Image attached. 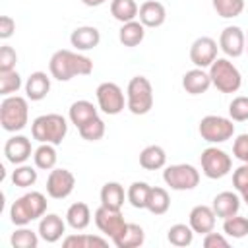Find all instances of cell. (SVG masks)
Wrapping results in <instances>:
<instances>
[{
  "label": "cell",
  "instance_id": "1",
  "mask_svg": "<svg viewBox=\"0 0 248 248\" xmlns=\"http://www.w3.org/2000/svg\"><path fill=\"white\" fill-rule=\"evenodd\" d=\"M48 70L58 81H68L74 76H89L93 72V60L83 54L62 48L50 56Z\"/></svg>",
  "mask_w": 248,
  "mask_h": 248
},
{
  "label": "cell",
  "instance_id": "2",
  "mask_svg": "<svg viewBox=\"0 0 248 248\" xmlns=\"http://www.w3.org/2000/svg\"><path fill=\"white\" fill-rule=\"evenodd\" d=\"M45 211H46V198L41 192H29L12 203L10 219L16 227H25L27 223L43 217Z\"/></svg>",
  "mask_w": 248,
  "mask_h": 248
},
{
  "label": "cell",
  "instance_id": "3",
  "mask_svg": "<svg viewBox=\"0 0 248 248\" xmlns=\"http://www.w3.org/2000/svg\"><path fill=\"white\" fill-rule=\"evenodd\" d=\"M68 122L62 114H41L31 124V134L41 143H52L58 145L66 138Z\"/></svg>",
  "mask_w": 248,
  "mask_h": 248
},
{
  "label": "cell",
  "instance_id": "4",
  "mask_svg": "<svg viewBox=\"0 0 248 248\" xmlns=\"http://www.w3.org/2000/svg\"><path fill=\"white\" fill-rule=\"evenodd\" d=\"M29 118L27 101L19 95H10L0 103V124L6 132H19Z\"/></svg>",
  "mask_w": 248,
  "mask_h": 248
},
{
  "label": "cell",
  "instance_id": "5",
  "mask_svg": "<svg viewBox=\"0 0 248 248\" xmlns=\"http://www.w3.org/2000/svg\"><path fill=\"white\" fill-rule=\"evenodd\" d=\"M126 105L132 114H147L153 108V87L147 78L136 76L126 89Z\"/></svg>",
  "mask_w": 248,
  "mask_h": 248
},
{
  "label": "cell",
  "instance_id": "6",
  "mask_svg": "<svg viewBox=\"0 0 248 248\" xmlns=\"http://www.w3.org/2000/svg\"><path fill=\"white\" fill-rule=\"evenodd\" d=\"M209 78L221 93H236L242 85L238 68L227 58H215V62L209 66Z\"/></svg>",
  "mask_w": 248,
  "mask_h": 248
},
{
  "label": "cell",
  "instance_id": "7",
  "mask_svg": "<svg viewBox=\"0 0 248 248\" xmlns=\"http://www.w3.org/2000/svg\"><path fill=\"white\" fill-rule=\"evenodd\" d=\"M200 136L209 141V143H223L227 140L232 138L234 134V124L232 120L225 118V116H215V114H209V116H203L200 120Z\"/></svg>",
  "mask_w": 248,
  "mask_h": 248
},
{
  "label": "cell",
  "instance_id": "8",
  "mask_svg": "<svg viewBox=\"0 0 248 248\" xmlns=\"http://www.w3.org/2000/svg\"><path fill=\"white\" fill-rule=\"evenodd\" d=\"M163 180L172 190H194L200 184V170L192 165H170L163 170Z\"/></svg>",
  "mask_w": 248,
  "mask_h": 248
},
{
  "label": "cell",
  "instance_id": "9",
  "mask_svg": "<svg viewBox=\"0 0 248 248\" xmlns=\"http://www.w3.org/2000/svg\"><path fill=\"white\" fill-rule=\"evenodd\" d=\"M200 163H202V172L207 176V178H223L229 174L231 167H232V161L231 157L223 151V149H217V147H207L202 151V157H200Z\"/></svg>",
  "mask_w": 248,
  "mask_h": 248
},
{
  "label": "cell",
  "instance_id": "10",
  "mask_svg": "<svg viewBox=\"0 0 248 248\" xmlns=\"http://www.w3.org/2000/svg\"><path fill=\"white\" fill-rule=\"evenodd\" d=\"M97 103L99 108L107 114H118L124 108V93L122 89L112 83V81H105L97 87Z\"/></svg>",
  "mask_w": 248,
  "mask_h": 248
},
{
  "label": "cell",
  "instance_id": "11",
  "mask_svg": "<svg viewBox=\"0 0 248 248\" xmlns=\"http://www.w3.org/2000/svg\"><path fill=\"white\" fill-rule=\"evenodd\" d=\"M76 176L68 169H52L46 178V194L52 200H64L74 192Z\"/></svg>",
  "mask_w": 248,
  "mask_h": 248
},
{
  "label": "cell",
  "instance_id": "12",
  "mask_svg": "<svg viewBox=\"0 0 248 248\" xmlns=\"http://www.w3.org/2000/svg\"><path fill=\"white\" fill-rule=\"evenodd\" d=\"M95 225L99 227V231L110 238H114L124 227H126V221L120 213V209H108L105 205H101L97 211H95Z\"/></svg>",
  "mask_w": 248,
  "mask_h": 248
},
{
  "label": "cell",
  "instance_id": "13",
  "mask_svg": "<svg viewBox=\"0 0 248 248\" xmlns=\"http://www.w3.org/2000/svg\"><path fill=\"white\" fill-rule=\"evenodd\" d=\"M217 58V43L211 37H200L190 46V60L198 68H207Z\"/></svg>",
  "mask_w": 248,
  "mask_h": 248
},
{
  "label": "cell",
  "instance_id": "14",
  "mask_svg": "<svg viewBox=\"0 0 248 248\" xmlns=\"http://www.w3.org/2000/svg\"><path fill=\"white\" fill-rule=\"evenodd\" d=\"M244 43H246V37L242 33L240 27L236 25H229L221 31V37H219V46L221 50L227 54V56H232V58H238L242 52H244Z\"/></svg>",
  "mask_w": 248,
  "mask_h": 248
},
{
  "label": "cell",
  "instance_id": "15",
  "mask_svg": "<svg viewBox=\"0 0 248 248\" xmlns=\"http://www.w3.org/2000/svg\"><path fill=\"white\" fill-rule=\"evenodd\" d=\"M31 141H29V138H25V136H14V138H10L8 141H6V145H4V155H6V159L10 161V163H14V165H21V163H25L29 157H31Z\"/></svg>",
  "mask_w": 248,
  "mask_h": 248
},
{
  "label": "cell",
  "instance_id": "16",
  "mask_svg": "<svg viewBox=\"0 0 248 248\" xmlns=\"http://www.w3.org/2000/svg\"><path fill=\"white\" fill-rule=\"evenodd\" d=\"M215 211L209 205H196L190 211V227L198 234H207L215 227Z\"/></svg>",
  "mask_w": 248,
  "mask_h": 248
},
{
  "label": "cell",
  "instance_id": "17",
  "mask_svg": "<svg viewBox=\"0 0 248 248\" xmlns=\"http://www.w3.org/2000/svg\"><path fill=\"white\" fill-rule=\"evenodd\" d=\"M66 232V223L62 221L60 215L56 213H48L41 219L39 223V236L45 240V242H56L62 238V234Z\"/></svg>",
  "mask_w": 248,
  "mask_h": 248
},
{
  "label": "cell",
  "instance_id": "18",
  "mask_svg": "<svg viewBox=\"0 0 248 248\" xmlns=\"http://www.w3.org/2000/svg\"><path fill=\"white\" fill-rule=\"evenodd\" d=\"M138 14H140V21L145 27H161L165 23V19H167V10L157 0H145L140 6Z\"/></svg>",
  "mask_w": 248,
  "mask_h": 248
},
{
  "label": "cell",
  "instance_id": "19",
  "mask_svg": "<svg viewBox=\"0 0 248 248\" xmlns=\"http://www.w3.org/2000/svg\"><path fill=\"white\" fill-rule=\"evenodd\" d=\"M99 41H101V33L97 27H91V25L76 27L70 35V43L78 50H91L99 45Z\"/></svg>",
  "mask_w": 248,
  "mask_h": 248
},
{
  "label": "cell",
  "instance_id": "20",
  "mask_svg": "<svg viewBox=\"0 0 248 248\" xmlns=\"http://www.w3.org/2000/svg\"><path fill=\"white\" fill-rule=\"evenodd\" d=\"M213 211L221 219H229L238 213L240 209V198L234 192H221L213 198Z\"/></svg>",
  "mask_w": 248,
  "mask_h": 248
},
{
  "label": "cell",
  "instance_id": "21",
  "mask_svg": "<svg viewBox=\"0 0 248 248\" xmlns=\"http://www.w3.org/2000/svg\"><path fill=\"white\" fill-rule=\"evenodd\" d=\"M145 240V232L136 223H126V227L112 238L116 248H138Z\"/></svg>",
  "mask_w": 248,
  "mask_h": 248
},
{
  "label": "cell",
  "instance_id": "22",
  "mask_svg": "<svg viewBox=\"0 0 248 248\" xmlns=\"http://www.w3.org/2000/svg\"><path fill=\"white\" fill-rule=\"evenodd\" d=\"M211 85V78L209 74L203 72V68H196V70H190L184 74L182 78V87L186 89V93L190 95H200V93H205Z\"/></svg>",
  "mask_w": 248,
  "mask_h": 248
},
{
  "label": "cell",
  "instance_id": "23",
  "mask_svg": "<svg viewBox=\"0 0 248 248\" xmlns=\"http://www.w3.org/2000/svg\"><path fill=\"white\" fill-rule=\"evenodd\" d=\"M50 91V79L45 72H33L25 81V93L31 101H41Z\"/></svg>",
  "mask_w": 248,
  "mask_h": 248
},
{
  "label": "cell",
  "instance_id": "24",
  "mask_svg": "<svg viewBox=\"0 0 248 248\" xmlns=\"http://www.w3.org/2000/svg\"><path fill=\"white\" fill-rule=\"evenodd\" d=\"M66 221L74 231H83L87 229V225L91 223V211L89 205L83 202H76L68 207L66 211Z\"/></svg>",
  "mask_w": 248,
  "mask_h": 248
},
{
  "label": "cell",
  "instance_id": "25",
  "mask_svg": "<svg viewBox=\"0 0 248 248\" xmlns=\"http://www.w3.org/2000/svg\"><path fill=\"white\" fill-rule=\"evenodd\" d=\"M165 163H167V153L161 145H147L140 153V165L145 170H159L165 167Z\"/></svg>",
  "mask_w": 248,
  "mask_h": 248
},
{
  "label": "cell",
  "instance_id": "26",
  "mask_svg": "<svg viewBox=\"0 0 248 248\" xmlns=\"http://www.w3.org/2000/svg\"><path fill=\"white\" fill-rule=\"evenodd\" d=\"M143 35H145V25L136 19L122 23V27L118 31V39L124 46H138L143 41Z\"/></svg>",
  "mask_w": 248,
  "mask_h": 248
},
{
  "label": "cell",
  "instance_id": "27",
  "mask_svg": "<svg viewBox=\"0 0 248 248\" xmlns=\"http://www.w3.org/2000/svg\"><path fill=\"white\" fill-rule=\"evenodd\" d=\"M101 205L108 209H120L124 205V188L118 182H107L101 188Z\"/></svg>",
  "mask_w": 248,
  "mask_h": 248
},
{
  "label": "cell",
  "instance_id": "28",
  "mask_svg": "<svg viewBox=\"0 0 248 248\" xmlns=\"http://www.w3.org/2000/svg\"><path fill=\"white\" fill-rule=\"evenodd\" d=\"M68 114H70L72 124H76L78 128H81L83 124H87L89 120H93L97 116V108L89 101H76V103H72Z\"/></svg>",
  "mask_w": 248,
  "mask_h": 248
},
{
  "label": "cell",
  "instance_id": "29",
  "mask_svg": "<svg viewBox=\"0 0 248 248\" xmlns=\"http://www.w3.org/2000/svg\"><path fill=\"white\" fill-rule=\"evenodd\" d=\"M169 207H170L169 192H167L165 188L151 186L149 196H147V205H145V209H149L153 215H163V213L169 211Z\"/></svg>",
  "mask_w": 248,
  "mask_h": 248
},
{
  "label": "cell",
  "instance_id": "30",
  "mask_svg": "<svg viewBox=\"0 0 248 248\" xmlns=\"http://www.w3.org/2000/svg\"><path fill=\"white\" fill-rule=\"evenodd\" d=\"M140 8L134 0H112L110 2V14L114 19L122 21V23H128V21H134L136 16H138Z\"/></svg>",
  "mask_w": 248,
  "mask_h": 248
},
{
  "label": "cell",
  "instance_id": "31",
  "mask_svg": "<svg viewBox=\"0 0 248 248\" xmlns=\"http://www.w3.org/2000/svg\"><path fill=\"white\" fill-rule=\"evenodd\" d=\"M33 159H35L37 169L52 170V169H54V165H56L58 155H56V149H54V145H52V143H41V145L35 149Z\"/></svg>",
  "mask_w": 248,
  "mask_h": 248
},
{
  "label": "cell",
  "instance_id": "32",
  "mask_svg": "<svg viewBox=\"0 0 248 248\" xmlns=\"http://www.w3.org/2000/svg\"><path fill=\"white\" fill-rule=\"evenodd\" d=\"M167 238H169V242H170L172 246H178V248H182V246H190L192 240H194V231H192L190 225H182V223H178V225H172V227L169 229Z\"/></svg>",
  "mask_w": 248,
  "mask_h": 248
},
{
  "label": "cell",
  "instance_id": "33",
  "mask_svg": "<svg viewBox=\"0 0 248 248\" xmlns=\"http://www.w3.org/2000/svg\"><path fill=\"white\" fill-rule=\"evenodd\" d=\"M149 190H151V186H149L147 182H141V180L132 182L130 188H128V194H126V196H128V202L132 203V207H136V209H143V207L147 205Z\"/></svg>",
  "mask_w": 248,
  "mask_h": 248
},
{
  "label": "cell",
  "instance_id": "34",
  "mask_svg": "<svg viewBox=\"0 0 248 248\" xmlns=\"http://www.w3.org/2000/svg\"><path fill=\"white\" fill-rule=\"evenodd\" d=\"M108 242L101 236H93V234H72L64 238V246L66 248H91V246H107Z\"/></svg>",
  "mask_w": 248,
  "mask_h": 248
},
{
  "label": "cell",
  "instance_id": "35",
  "mask_svg": "<svg viewBox=\"0 0 248 248\" xmlns=\"http://www.w3.org/2000/svg\"><path fill=\"white\" fill-rule=\"evenodd\" d=\"M223 231H225V234H229V236H232V238H244V236L248 234V219H246V217H240V215L236 213V215L225 219Z\"/></svg>",
  "mask_w": 248,
  "mask_h": 248
},
{
  "label": "cell",
  "instance_id": "36",
  "mask_svg": "<svg viewBox=\"0 0 248 248\" xmlns=\"http://www.w3.org/2000/svg\"><path fill=\"white\" fill-rule=\"evenodd\" d=\"M79 130V136L83 138V140H87V141H99L103 136H105V122L99 118V116H95L93 120H89L87 124H83L81 128H78Z\"/></svg>",
  "mask_w": 248,
  "mask_h": 248
},
{
  "label": "cell",
  "instance_id": "37",
  "mask_svg": "<svg viewBox=\"0 0 248 248\" xmlns=\"http://www.w3.org/2000/svg\"><path fill=\"white\" fill-rule=\"evenodd\" d=\"M213 8L221 17H236L244 10V0H213Z\"/></svg>",
  "mask_w": 248,
  "mask_h": 248
},
{
  "label": "cell",
  "instance_id": "38",
  "mask_svg": "<svg viewBox=\"0 0 248 248\" xmlns=\"http://www.w3.org/2000/svg\"><path fill=\"white\" fill-rule=\"evenodd\" d=\"M12 182L17 186V188H27V186H33L37 182V170L33 167H27V165H21L14 170L12 174Z\"/></svg>",
  "mask_w": 248,
  "mask_h": 248
},
{
  "label": "cell",
  "instance_id": "39",
  "mask_svg": "<svg viewBox=\"0 0 248 248\" xmlns=\"http://www.w3.org/2000/svg\"><path fill=\"white\" fill-rule=\"evenodd\" d=\"M37 244H39V236L31 229L21 227L12 234V246L16 248H37Z\"/></svg>",
  "mask_w": 248,
  "mask_h": 248
},
{
  "label": "cell",
  "instance_id": "40",
  "mask_svg": "<svg viewBox=\"0 0 248 248\" xmlns=\"http://www.w3.org/2000/svg\"><path fill=\"white\" fill-rule=\"evenodd\" d=\"M21 87V78L16 70L12 72H0V93L2 95H10V93H17V89Z\"/></svg>",
  "mask_w": 248,
  "mask_h": 248
},
{
  "label": "cell",
  "instance_id": "41",
  "mask_svg": "<svg viewBox=\"0 0 248 248\" xmlns=\"http://www.w3.org/2000/svg\"><path fill=\"white\" fill-rule=\"evenodd\" d=\"M229 114L234 122H244L248 120V97H234L229 105Z\"/></svg>",
  "mask_w": 248,
  "mask_h": 248
},
{
  "label": "cell",
  "instance_id": "42",
  "mask_svg": "<svg viewBox=\"0 0 248 248\" xmlns=\"http://www.w3.org/2000/svg\"><path fill=\"white\" fill-rule=\"evenodd\" d=\"M17 54L10 45H4L0 48V72H12L16 68Z\"/></svg>",
  "mask_w": 248,
  "mask_h": 248
},
{
  "label": "cell",
  "instance_id": "43",
  "mask_svg": "<svg viewBox=\"0 0 248 248\" xmlns=\"http://www.w3.org/2000/svg\"><path fill=\"white\" fill-rule=\"evenodd\" d=\"M232 155L242 161V163H248V134H240L234 143H232Z\"/></svg>",
  "mask_w": 248,
  "mask_h": 248
},
{
  "label": "cell",
  "instance_id": "44",
  "mask_svg": "<svg viewBox=\"0 0 248 248\" xmlns=\"http://www.w3.org/2000/svg\"><path fill=\"white\" fill-rule=\"evenodd\" d=\"M232 186H234L238 192H242V190L248 186V163L240 165V167L232 172Z\"/></svg>",
  "mask_w": 248,
  "mask_h": 248
},
{
  "label": "cell",
  "instance_id": "45",
  "mask_svg": "<svg viewBox=\"0 0 248 248\" xmlns=\"http://www.w3.org/2000/svg\"><path fill=\"white\" fill-rule=\"evenodd\" d=\"M203 246L205 248H229V240L223 234H217L211 231V232L203 234Z\"/></svg>",
  "mask_w": 248,
  "mask_h": 248
},
{
  "label": "cell",
  "instance_id": "46",
  "mask_svg": "<svg viewBox=\"0 0 248 248\" xmlns=\"http://www.w3.org/2000/svg\"><path fill=\"white\" fill-rule=\"evenodd\" d=\"M16 31V21L10 16H2L0 17V39H10Z\"/></svg>",
  "mask_w": 248,
  "mask_h": 248
},
{
  "label": "cell",
  "instance_id": "47",
  "mask_svg": "<svg viewBox=\"0 0 248 248\" xmlns=\"http://www.w3.org/2000/svg\"><path fill=\"white\" fill-rule=\"evenodd\" d=\"M85 6H89V8H95V6H101V4H105L107 0H81Z\"/></svg>",
  "mask_w": 248,
  "mask_h": 248
},
{
  "label": "cell",
  "instance_id": "48",
  "mask_svg": "<svg viewBox=\"0 0 248 248\" xmlns=\"http://www.w3.org/2000/svg\"><path fill=\"white\" fill-rule=\"evenodd\" d=\"M240 196H242V202H246V205H248V186L240 192Z\"/></svg>",
  "mask_w": 248,
  "mask_h": 248
},
{
  "label": "cell",
  "instance_id": "49",
  "mask_svg": "<svg viewBox=\"0 0 248 248\" xmlns=\"http://www.w3.org/2000/svg\"><path fill=\"white\" fill-rule=\"evenodd\" d=\"M246 48H248V46H246Z\"/></svg>",
  "mask_w": 248,
  "mask_h": 248
}]
</instances>
